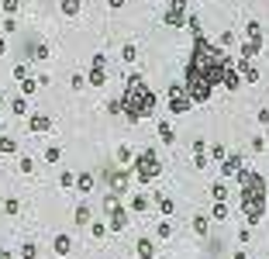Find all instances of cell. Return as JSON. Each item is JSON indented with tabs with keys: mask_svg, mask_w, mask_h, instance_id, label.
I'll use <instances>...</instances> for the list:
<instances>
[{
	"mask_svg": "<svg viewBox=\"0 0 269 259\" xmlns=\"http://www.w3.org/2000/svg\"><path fill=\"white\" fill-rule=\"evenodd\" d=\"M0 152H18V142L14 138H0Z\"/></svg>",
	"mask_w": 269,
	"mask_h": 259,
	"instance_id": "4dcf8cb0",
	"label": "cell"
},
{
	"mask_svg": "<svg viewBox=\"0 0 269 259\" xmlns=\"http://www.w3.org/2000/svg\"><path fill=\"white\" fill-rule=\"evenodd\" d=\"M135 249H138V256H142V259H152V256H156V242H152V239H138V245H135Z\"/></svg>",
	"mask_w": 269,
	"mask_h": 259,
	"instance_id": "4fadbf2b",
	"label": "cell"
},
{
	"mask_svg": "<svg viewBox=\"0 0 269 259\" xmlns=\"http://www.w3.org/2000/svg\"><path fill=\"white\" fill-rule=\"evenodd\" d=\"M69 252H72V239L69 235H59L55 239V256H69Z\"/></svg>",
	"mask_w": 269,
	"mask_h": 259,
	"instance_id": "9a60e30c",
	"label": "cell"
},
{
	"mask_svg": "<svg viewBox=\"0 0 269 259\" xmlns=\"http://www.w3.org/2000/svg\"><path fill=\"white\" fill-rule=\"evenodd\" d=\"M211 197H214V201H224V197H228V187H224V183H214V187H211Z\"/></svg>",
	"mask_w": 269,
	"mask_h": 259,
	"instance_id": "484cf974",
	"label": "cell"
},
{
	"mask_svg": "<svg viewBox=\"0 0 269 259\" xmlns=\"http://www.w3.org/2000/svg\"><path fill=\"white\" fill-rule=\"evenodd\" d=\"M31 169H35V163H31L28 156H21V173H31Z\"/></svg>",
	"mask_w": 269,
	"mask_h": 259,
	"instance_id": "f35d334b",
	"label": "cell"
},
{
	"mask_svg": "<svg viewBox=\"0 0 269 259\" xmlns=\"http://www.w3.org/2000/svg\"><path fill=\"white\" fill-rule=\"evenodd\" d=\"M118 163H121V166L131 163V149H128V145H121V149H118Z\"/></svg>",
	"mask_w": 269,
	"mask_h": 259,
	"instance_id": "d6a6232c",
	"label": "cell"
},
{
	"mask_svg": "<svg viewBox=\"0 0 269 259\" xmlns=\"http://www.w3.org/2000/svg\"><path fill=\"white\" fill-rule=\"evenodd\" d=\"M31 131H52V118L49 114H31Z\"/></svg>",
	"mask_w": 269,
	"mask_h": 259,
	"instance_id": "7c38bea8",
	"label": "cell"
},
{
	"mask_svg": "<svg viewBox=\"0 0 269 259\" xmlns=\"http://www.w3.org/2000/svg\"><path fill=\"white\" fill-rule=\"evenodd\" d=\"M190 107H194V100H190V93H186V83H173L169 87V114L183 118Z\"/></svg>",
	"mask_w": 269,
	"mask_h": 259,
	"instance_id": "5b68a950",
	"label": "cell"
},
{
	"mask_svg": "<svg viewBox=\"0 0 269 259\" xmlns=\"http://www.w3.org/2000/svg\"><path fill=\"white\" fill-rule=\"evenodd\" d=\"M107 80V62L104 56H93V66H90V87H104Z\"/></svg>",
	"mask_w": 269,
	"mask_h": 259,
	"instance_id": "52a82bcc",
	"label": "cell"
},
{
	"mask_svg": "<svg viewBox=\"0 0 269 259\" xmlns=\"http://www.w3.org/2000/svg\"><path fill=\"white\" fill-rule=\"evenodd\" d=\"M38 87H42V83H38V80H31V76H24V80H21V93H24V97H31Z\"/></svg>",
	"mask_w": 269,
	"mask_h": 259,
	"instance_id": "d6986e66",
	"label": "cell"
},
{
	"mask_svg": "<svg viewBox=\"0 0 269 259\" xmlns=\"http://www.w3.org/2000/svg\"><path fill=\"white\" fill-rule=\"evenodd\" d=\"M4 52H7V42H4V38H0V56H4Z\"/></svg>",
	"mask_w": 269,
	"mask_h": 259,
	"instance_id": "bcb514c9",
	"label": "cell"
},
{
	"mask_svg": "<svg viewBox=\"0 0 269 259\" xmlns=\"http://www.w3.org/2000/svg\"><path fill=\"white\" fill-rule=\"evenodd\" d=\"M107 114H121V100H110L107 104Z\"/></svg>",
	"mask_w": 269,
	"mask_h": 259,
	"instance_id": "74e56055",
	"label": "cell"
},
{
	"mask_svg": "<svg viewBox=\"0 0 269 259\" xmlns=\"http://www.w3.org/2000/svg\"><path fill=\"white\" fill-rule=\"evenodd\" d=\"M107 228H110V232H125V228H128V211L114 204V207H110V221H107Z\"/></svg>",
	"mask_w": 269,
	"mask_h": 259,
	"instance_id": "ba28073f",
	"label": "cell"
},
{
	"mask_svg": "<svg viewBox=\"0 0 269 259\" xmlns=\"http://www.w3.org/2000/svg\"><path fill=\"white\" fill-rule=\"evenodd\" d=\"M76 225H90V207H87V204L76 207Z\"/></svg>",
	"mask_w": 269,
	"mask_h": 259,
	"instance_id": "44dd1931",
	"label": "cell"
},
{
	"mask_svg": "<svg viewBox=\"0 0 269 259\" xmlns=\"http://www.w3.org/2000/svg\"><path fill=\"white\" fill-rule=\"evenodd\" d=\"M35 59H49V49L45 45H35Z\"/></svg>",
	"mask_w": 269,
	"mask_h": 259,
	"instance_id": "ab89813d",
	"label": "cell"
},
{
	"mask_svg": "<svg viewBox=\"0 0 269 259\" xmlns=\"http://www.w3.org/2000/svg\"><path fill=\"white\" fill-rule=\"evenodd\" d=\"M62 14L66 18H76V14H80V0H62Z\"/></svg>",
	"mask_w": 269,
	"mask_h": 259,
	"instance_id": "ac0fdd59",
	"label": "cell"
},
{
	"mask_svg": "<svg viewBox=\"0 0 269 259\" xmlns=\"http://www.w3.org/2000/svg\"><path fill=\"white\" fill-rule=\"evenodd\" d=\"M194 169H207V152H194Z\"/></svg>",
	"mask_w": 269,
	"mask_h": 259,
	"instance_id": "1f68e13d",
	"label": "cell"
},
{
	"mask_svg": "<svg viewBox=\"0 0 269 259\" xmlns=\"http://www.w3.org/2000/svg\"><path fill=\"white\" fill-rule=\"evenodd\" d=\"M190 31H194V52L186 59V93L194 104H204L214 93V83L224 80V69L232 66V56H224L221 45L204 38L197 18H190Z\"/></svg>",
	"mask_w": 269,
	"mask_h": 259,
	"instance_id": "6da1fadb",
	"label": "cell"
},
{
	"mask_svg": "<svg viewBox=\"0 0 269 259\" xmlns=\"http://www.w3.org/2000/svg\"><path fill=\"white\" fill-rule=\"evenodd\" d=\"M104 232H107L104 221H93V225H90V235H93V239H104Z\"/></svg>",
	"mask_w": 269,
	"mask_h": 259,
	"instance_id": "f546056e",
	"label": "cell"
},
{
	"mask_svg": "<svg viewBox=\"0 0 269 259\" xmlns=\"http://www.w3.org/2000/svg\"><path fill=\"white\" fill-rule=\"evenodd\" d=\"M11 107H14V114H28V97L21 93V97H18V100H14Z\"/></svg>",
	"mask_w": 269,
	"mask_h": 259,
	"instance_id": "cb8c5ba5",
	"label": "cell"
},
{
	"mask_svg": "<svg viewBox=\"0 0 269 259\" xmlns=\"http://www.w3.org/2000/svg\"><path fill=\"white\" fill-rule=\"evenodd\" d=\"M18 7H21V0H4V11H7V14H14Z\"/></svg>",
	"mask_w": 269,
	"mask_h": 259,
	"instance_id": "8d00e7d4",
	"label": "cell"
},
{
	"mask_svg": "<svg viewBox=\"0 0 269 259\" xmlns=\"http://www.w3.org/2000/svg\"><path fill=\"white\" fill-rule=\"evenodd\" d=\"M242 166H245L242 156H224V159H221V173H224V176H235Z\"/></svg>",
	"mask_w": 269,
	"mask_h": 259,
	"instance_id": "30bf717a",
	"label": "cell"
},
{
	"mask_svg": "<svg viewBox=\"0 0 269 259\" xmlns=\"http://www.w3.org/2000/svg\"><path fill=\"white\" fill-rule=\"evenodd\" d=\"M255 118H259V125H269V107H262V111H259Z\"/></svg>",
	"mask_w": 269,
	"mask_h": 259,
	"instance_id": "60d3db41",
	"label": "cell"
},
{
	"mask_svg": "<svg viewBox=\"0 0 269 259\" xmlns=\"http://www.w3.org/2000/svg\"><path fill=\"white\" fill-rule=\"evenodd\" d=\"M235 259H252V256L249 252H235Z\"/></svg>",
	"mask_w": 269,
	"mask_h": 259,
	"instance_id": "f6af8a7d",
	"label": "cell"
},
{
	"mask_svg": "<svg viewBox=\"0 0 269 259\" xmlns=\"http://www.w3.org/2000/svg\"><path fill=\"white\" fill-rule=\"evenodd\" d=\"M162 173V163H159V156H156V149H145L138 159H135V176L142 180V183H152Z\"/></svg>",
	"mask_w": 269,
	"mask_h": 259,
	"instance_id": "277c9868",
	"label": "cell"
},
{
	"mask_svg": "<svg viewBox=\"0 0 269 259\" xmlns=\"http://www.w3.org/2000/svg\"><path fill=\"white\" fill-rule=\"evenodd\" d=\"M35 256H38V249H35L31 242H28V245H21V259H35Z\"/></svg>",
	"mask_w": 269,
	"mask_h": 259,
	"instance_id": "836d02e7",
	"label": "cell"
},
{
	"mask_svg": "<svg viewBox=\"0 0 269 259\" xmlns=\"http://www.w3.org/2000/svg\"><path fill=\"white\" fill-rule=\"evenodd\" d=\"M121 59H125V62H135V59H138V49H135V45H125V49H121Z\"/></svg>",
	"mask_w": 269,
	"mask_h": 259,
	"instance_id": "4316f807",
	"label": "cell"
},
{
	"mask_svg": "<svg viewBox=\"0 0 269 259\" xmlns=\"http://www.w3.org/2000/svg\"><path fill=\"white\" fill-rule=\"evenodd\" d=\"M224 156H228V152H224V145H221V142H214V145H211V159H214V163H221Z\"/></svg>",
	"mask_w": 269,
	"mask_h": 259,
	"instance_id": "d4e9b609",
	"label": "cell"
},
{
	"mask_svg": "<svg viewBox=\"0 0 269 259\" xmlns=\"http://www.w3.org/2000/svg\"><path fill=\"white\" fill-rule=\"evenodd\" d=\"M238 183H242V214L249 225H255V221H262V211H266V180L252 169H238L235 173Z\"/></svg>",
	"mask_w": 269,
	"mask_h": 259,
	"instance_id": "3957f363",
	"label": "cell"
},
{
	"mask_svg": "<svg viewBox=\"0 0 269 259\" xmlns=\"http://www.w3.org/2000/svg\"><path fill=\"white\" fill-rule=\"evenodd\" d=\"M0 104H4V93H0Z\"/></svg>",
	"mask_w": 269,
	"mask_h": 259,
	"instance_id": "7dc6e473",
	"label": "cell"
},
{
	"mask_svg": "<svg viewBox=\"0 0 269 259\" xmlns=\"http://www.w3.org/2000/svg\"><path fill=\"white\" fill-rule=\"evenodd\" d=\"M107 4H110L114 11H118V7H125V0H107Z\"/></svg>",
	"mask_w": 269,
	"mask_h": 259,
	"instance_id": "7bdbcfd3",
	"label": "cell"
},
{
	"mask_svg": "<svg viewBox=\"0 0 269 259\" xmlns=\"http://www.w3.org/2000/svg\"><path fill=\"white\" fill-rule=\"evenodd\" d=\"M0 259H14V256H11V252H7V249H0Z\"/></svg>",
	"mask_w": 269,
	"mask_h": 259,
	"instance_id": "ee69618b",
	"label": "cell"
},
{
	"mask_svg": "<svg viewBox=\"0 0 269 259\" xmlns=\"http://www.w3.org/2000/svg\"><path fill=\"white\" fill-rule=\"evenodd\" d=\"M228 218V204L224 201H214V221H224Z\"/></svg>",
	"mask_w": 269,
	"mask_h": 259,
	"instance_id": "603a6c76",
	"label": "cell"
},
{
	"mask_svg": "<svg viewBox=\"0 0 269 259\" xmlns=\"http://www.w3.org/2000/svg\"><path fill=\"white\" fill-rule=\"evenodd\" d=\"M4 211H7V214H18V211H21V201H18V197H7V201H4Z\"/></svg>",
	"mask_w": 269,
	"mask_h": 259,
	"instance_id": "83f0119b",
	"label": "cell"
},
{
	"mask_svg": "<svg viewBox=\"0 0 269 259\" xmlns=\"http://www.w3.org/2000/svg\"><path fill=\"white\" fill-rule=\"evenodd\" d=\"M159 138H162L166 145H173V142H176V131L169 128V121H159Z\"/></svg>",
	"mask_w": 269,
	"mask_h": 259,
	"instance_id": "2e32d148",
	"label": "cell"
},
{
	"mask_svg": "<svg viewBox=\"0 0 269 259\" xmlns=\"http://www.w3.org/2000/svg\"><path fill=\"white\" fill-rule=\"evenodd\" d=\"M59 145H49V149H45V163H59Z\"/></svg>",
	"mask_w": 269,
	"mask_h": 259,
	"instance_id": "f1b7e54d",
	"label": "cell"
},
{
	"mask_svg": "<svg viewBox=\"0 0 269 259\" xmlns=\"http://www.w3.org/2000/svg\"><path fill=\"white\" fill-rule=\"evenodd\" d=\"M156 204H159V211H162L166 218L173 214V197H166V194H159V197H156Z\"/></svg>",
	"mask_w": 269,
	"mask_h": 259,
	"instance_id": "ffe728a7",
	"label": "cell"
},
{
	"mask_svg": "<svg viewBox=\"0 0 269 259\" xmlns=\"http://www.w3.org/2000/svg\"><path fill=\"white\" fill-rule=\"evenodd\" d=\"M162 21H166L169 28H183V24H186V0H173L169 11L162 14Z\"/></svg>",
	"mask_w": 269,
	"mask_h": 259,
	"instance_id": "8992f818",
	"label": "cell"
},
{
	"mask_svg": "<svg viewBox=\"0 0 269 259\" xmlns=\"http://www.w3.org/2000/svg\"><path fill=\"white\" fill-rule=\"evenodd\" d=\"M173 235V225H169V221H159V239H169Z\"/></svg>",
	"mask_w": 269,
	"mask_h": 259,
	"instance_id": "e575fe53",
	"label": "cell"
},
{
	"mask_svg": "<svg viewBox=\"0 0 269 259\" xmlns=\"http://www.w3.org/2000/svg\"><path fill=\"white\" fill-rule=\"evenodd\" d=\"M249 239H252V228H242V232H238V242H242V245H245V242H249Z\"/></svg>",
	"mask_w": 269,
	"mask_h": 259,
	"instance_id": "b9f144b4",
	"label": "cell"
},
{
	"mask_svg": "<svg viewBox=\"0 0 269 259\" xmlns=\"http://www.w3.org/2000/svg\"><path fill=\"white\" fill-rule=\"evenodd\" d=\"M156 93H152L145 87V80L138 76V73H131V76L125 80V97H121V114L128 121H142L148 114H156Z\"/></svg>",
	"mask_w": 269,
	"mask_h": 259,
	"instance_id": "7a4b0ae2",
	"label": "cell"
},
{
	"mask_svg": "<svg viewBox=\"0 0 269 259\" xmlns=\"http://www.w3.org/2000/svg\"><path fill=\"white\" fill-rule=\"evenodd\" d=\"M145 207H148V197L145 194H135L131 197V211H145Z\"/></svg>",
	"mask_w": 269,
	"mask_h": 259,
	"instance_id": "7402d4cb",
	"label": "cell"
},
{
	"mask_svg": "<svg viewBox=\"0 0 269 259\" xmlns=\"http://www.w3.org/2000/svg\"><path fill=\"white\" fill-rule=\"evenodd\" d=\"M221 83H224L228 90H238V87H242V76H238V69H235V66H228V69H224V80H221Z\"/></svg>",
	"mask_w": 269,
	"mask_h": 259,
	"instance_id": "8fae6325",
	"label": "cell"
},
{
	"mask_svg": "<svg viewBox=\"0 0 269 259\" xmlns=\"http://www.w3.org/2000/svg\"><path fill=\"white\" fill-rule=\"evenodd\" d=\"M59 183H62V187H72V183H76V176H72V173H69V169H66V173H62V176H59Z\"/></svg>",
	"mask_w": 269,
	"mask_h": 259,
	"instance_id": "d590c367",
	"label": "cell"
},
{
	"mask_svg": "<svg viewBox=\"0 0 269 259\" xmlns=\"http://www.w3.org/2000/svg\"><path fill=\"white\" fill-rule=\"evenodd\" d=\"M238 76H242L245 83H259V69L252 66V59H242V62H238Z\"/></svg>",
	"mask_w": 269,
	"mask_h": 259,
	"instance_id": "9c48e42d",
	"label": "cell"
},
{
	"mask_svg": "<svg viewBox=\"0 0 269 259\" xmlns=\"http://www.w3.org/2000/svg\"><path fill=\"white\" fill-rule=\"evenodd\" d=\"M207 228H211V218L197 214V218H194V232H197V235H207Z\"/></svg>",
	"mask_w": 269,
	"mask_h": 259,
	"instance_id": "e0dca14e",
	"label": "cell"
},
{
	"mask_svg": "<svg viewBox=\"0 0 269 259\" xmlns=\"http://www.w3.org/2000/svg\"><path fill=\"white\" fill-rule=\"evenodd\" d=\"M76 190H80V194H90V190H93V173H80V176H76Z\"/></svg>",
	"mask_w": 269,
	"mask_h": 259,
	"instance_id": "5bb4252c",
	"label": "cell"
}]
</instances>
